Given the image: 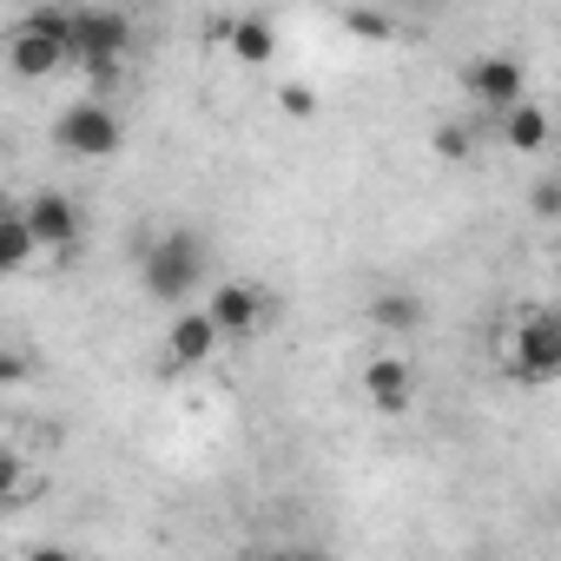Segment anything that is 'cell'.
Masks as SVG:
<instances>
[{
	"instance_id": "obj_1",
	"label": "cell",
	"mask_w": 561,
	"mask_h": 561,
	"mask_svg": "<svg viewBox=\"0 0 561 561\" xmlns=\"http://www.w3.org/2000/svg\"><path fill=\"white\" fill-rule=\"evenodd\" d=\"M73 60H80V41H73V14H67V8H34V14L14 21V34H8V67H14L21 80H54V73L73 67Z\"/></svg>"
},
{
	"instance_id": "obj_2",
	"label": "cell",
	"mask_w": 561,
	"mask_h": 561,
	"mask_svg": "<svg viewBox=\"0 0 561 561\" xmlns=\"http://www.w3.org/2000/svg\"><path fill=\"white\" fill-rule=\"evenodd\" d=\"M139 277H146V298L192 305V291L205 285V238L198 231H159L139 257Z\"/></svg>"
},
{
	"instance_id": "obj_3",
	"label": "cell",
	"mask_w": 561,
	"mask_h": 561,
	"mask_svg": "<svg viewBox=\"0 0 561 561\" xmlns=\"http://www.w3.org/2000/svg\"><path fill=\"white\" fill-rule=\"evenodd\" d=\"M502 377L522 390H541L561 377V318L554 311H522L515 331L502 337Z\"/></svg>"
},
{
	"instance_id": "obj_4",
	"label": "cell",
	"mask_w": 561,
	"mask_h": 561,
	"mask_svg": "<svg viewBox=\"0 0 561 561\" xmlns=\"http://www.w3.org/2000/svg\"><path fill=\"white\" fill-rule=\"evenodd\" d=\"M73 41H80V67L93 73V87H113L119 60L133 47V21L119 8H80L73 14Z\"/></svg>"
},
{
	"instance_id": "obj_5",
	"label": "cell",
	"mask_w": 561,
	"mask_h": 561,
	"mask_svg": "<svg viewBox=\"0 0 561 561\" xmlns=\"http://www.w3.org/2000/svg\"><path fill=\"white\" fill-rule=\"evenodd\" d=\"M119 113L93 93V100H73L60 119H54V146L67 152V159H113L119 152Z\"/></svg>"
},
{
	"instance_id": "obj_6",
	"label": "cell",
	"mask_w": 561,
	"mask_h": 561,
	"mask_svg": "<svg viewBox=\"0 0 561 561\" xmlns=\"http://www.w3.org/2000/svg\"><path fill=\"white\" fill-rule=\"evenodd\" d=\"M205 311L218 318L225 337H257V331L277 318L271 291H264V285H244V277H225V285H211V305H205Z\"/></svg>"
},
{
	"instance_id": "obj_7",
	"label": "cell",
	"mask_w": 561,
	"mask_h": 561,
	"mask_svg": "<svg viewBox=\"0 0 561 561\" xmlns=\"http://www.w3.org/2000/svg\"><path fill=\"white\" fill-rule=\"evenodd\" d=\"M462 87H469V100L489 106V113H508L515 100H528V73H522L515 54H482V60H469V67H462Z\"/></svg>"
},
{
	"instance_id": "obj_8",
	"label": "cell",
	"mask_w": 561,
	"mask_h": 561,
	"mask_svg": "<svg viewBox=\"0 0 561 561\" xmlns=\"http://www.w3.org/2000/svg\"><path fill=\"white\" fill-rule=\"evenodd\" d=\"M218 344H225L218 318H211L205 305H198V311L179 305V318H172V331H165V364H172V370H198V364H211Z\"/></svg>"
},
{
	"instance_id": "obj_9",
	"label": "cell",
	"mask_w": 561,
	"mask_h": 561,
	"mask_svg": "<svg viewBox=\"0 0 561 561\" xmlns=\"http://www.w3.org/2000/svg\"><path fill=\"white\" fill-rule=\"evenodd\" d=\"M364 397H370L377 416H403V410L416 403V370H410V357H370V364H364Z\"/></svg>"
},
{
	"instance_id": "obj_10",
	"label": "cell",
	"mask_w": 561,
	"mask_h": 561,
	"mask_svg": "<svg viewBox=\"0 0 561 561\" xmlns=\"http://www.w3.org/2000/svg\"><path fill=\"white\" fill-rule=\"evenodd\" d=\"M21 211H27V225L41 231L47 251H73V244H80V205H73L67 192H34Z\"/></svg>"
},
{
	"instance_id": "obj_11",
	"label": "cell",
	"mask_w": 561,
	"mask_h": 561,
	"mask_svg": "<svg viewBox=\"0 0 561 561\" xmlns=\"http://www.w3.org/2000/svg\"><path fill=\"white\" fill-rule=\"evenodd\" d=\"M211 41H225L244 67H264L277 54V27L264 14H238V21H211Z\"/></svg>"
},
{
	"instance_id": "obj_12",
	"label": "cell",
	"mask_w": 561,
	"mask_h": 561,
	"mask_svg": "<svg viewBox=\"0 0 561 561\" xmlns=\"http://www.w3.org/2000/svg\"><path fill=\"white\" fill-rule=\"evenodd\" d=\"M554 139V119H548V106H535V100H515L508 113H502V146L508 152H541Z\"/></svg>"
},
{
	"instance_id": "obj_13",
	"label": "cell",
	"mask_w": 561,
	"mask_h": 561,
	"mask_svg": "<svg viewBox=\"0 0 561 561\" xmlns=\"http://www.w3.org/2000/svg\"><path fill=\"white\" fill-rule=\"evenodd\" d=\"M370 324L390 331V337H410V331L430 324V305H423L416 291H377V298H370Z\"/></svg>"
},
{
	"instance_id": "obj_14",
	"label": "cell",
	"mask_w": 561,
	"mask_h": 561,
	"mask_svg": "<svg viewBox=\"0 0 561 561\" xmlns=\"http://www.w3.org/2000/svg\"><path fill=\"white\" fill-rule=\"evenodd\" d=\"M34 251H47V244H41V231L27 225V211L14 205L8 218H0V271H27Z\"/></svg>"
},
{
	"instance_id": "obj_15",
	"label": "cell",
	"mask_w": 561,
	"mask_h": 561,
	"mask_svg": "<svg viewBox=\"0 0 561 561\" xmlns=\"http://www.w3.org/2000/svg\"><path fill=\"white\" fill-rule=\"evenodd\" d=\"M277 106H285V113H291V119H318V93H311V87H305V80H291V87H285V93H277Z\"/></svg>"
},
{
	"instance_id": "obj_16",
	"label": "cell",
	"mask_w": 561,
	"mask_h": 561,
	"mask_svg": "<svg viewBox=\"0 0 561 561\" xmlns=\"http://www.w3.org/2000/svg\"><path fill=\"white\" fill-rule=\"evenodd\" d=\"M351 34H364V41H390V14H370V8H357V14H351Z\"/></svg>"
},
{
	"instance_id": "obj_17",
	"label": "cell",
	"mask_w": 561,
	"mask_h": 561,
	"mask_svg": "<svg viewBox=\"0 0 561 561\" xmlns=\"http://www.w3.org/2000/svg\"><path fill=\"white\" fill-rule=\"evenodd\" d=\"M528 211H535V218H561V179H548V185H535V198H528Z\"/></svg>"
},
{
	"instance_id": "obj_18",
	"label": "cell",
	"mask_w": 561,
	"mask_h": 561,
	"mask_svg": "<svg viewBox=\"0 0 561 561\" xmlns=\"http://www.w3.org/2000/svg\"><path fill=\"white\" fill-rule=\"evenodd\" d=\"M436 152L443 159H469V133L462 126H436Z\"/></svg>"
},
{
	"instance_id": "obj_19",
	"label": "cell",
	"mask_w": 561,
	"mask_h": 561,
	"mask_svg": "<svg viewBox=\"0 0 561 561\" xmlns=\"http://www.w3.org/2000/svg\"><path fill=\"white\" fill-rule=\"evenodd\" d=\"M554 318H561V305H554Z\"/></svg>"
}]
</instances>
